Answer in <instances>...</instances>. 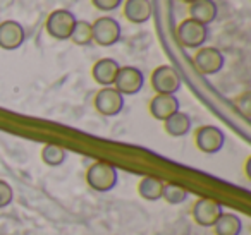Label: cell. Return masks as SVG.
I'll use <instances>...</instances> for the list:
<instances>
[{"instance_id":"8992f818","label":"cell","mask_w":251,"mask_h":235,"mask_svg":"<svg viewBox=\"0 0 251 235\" xmlns=\"http://www.w3.org/2000/svg\"><path fill=\"white\" fill-rule=\"evenodd\" d=\"M151 86L157 94H176L181 88V77L172 66H160L151 74Z\"/></svg>"},{"instance_id":"30bf717a","label":"cell","mask_w":251,"mask_h":235,"mask_svg":"<svg viewBox=\"0 0 251 235\" xmlns=\"http://www.w3.org/2000/svg\"><path fill=\"white\" fill-rule=\"evenodd\" d=\"M222 213L224 210L220 203H217L215 199H210V197H201L193 206V220L196 221V225L203 228L213 227Z\"/></svg>"},{"instance_id":"d6986e66","label":"cell","mask_w":251,"mask_h":235,"mask_svg":"<svg viewBox=\"0 0 251 235\" xmlns=\"http://www.w3.org/2000/svg\"><path fill=\"white\" fill-rule=\"evenodd\" d=\"M76 45L86 47L93 42V31H91V24L88 21H76L71 33V38Z\"/></svg>"},{"instance_id":"e0dca14e","label":"cell","mask_w":251,"mask_h":235,"mask_svg":"<svg viewBox=\"0 0 251 235\" xmlns=\"http://www.w3.org/2000/svg\"><path fill=\"white\" fill-rule=\"evenodd\" d=\"M215 235H241L243 221L234 213H222L213 225Z\"/></svg>"},{"instance_id":"7402d4cb","label":"cell","mask_w":251,"mask_h":235,"mask_svg":"<svg viewBox=\"0 0 251 235\" xmlns=\"http://www.w3.org/2000/svg\"><path fill=\"white\" fill-rule=\"evenodd\" d=\"M12 199H14V190H12L11 184L5 182V180H0V210L9 206Z\"/></svg>"},{"instance_id":"44dd1931","label":"cell","mask_w":251,"mask_h":235,"mask_svg":"<svg viewBox=\"0 0 251 235\" xmlns=\"http://www.w3.org/2000/svg\"><path fill=\"white\" fill-rule=\"evenodd\" d=\"M162 197L167 201L169 204H181L188 199V190L184 187L177 186V184H165L164 190H162Z\"/></svg>"},{"instance_id":"cb8c5ba5","label":"cell","mask_w":251,"mask_h":235,"mask_svg":"<svg viewBox=\"0 0 251 235\" xmlns=\"http://www.w3.org/2000/svg\"><path fill=\"white\" fill-rule=\"evenodd\" d=\"M182 2H184V4H189V5H191L193 2H196V0H182Z\"/></svg>"},{"instance_id":"2e32d148","label":"cell","mask_w":251,"mask_h":235,"mask_svg":"<svg viewBox=\"0 0 251 235\" xmlns=\"http://www.w3.org/2000/svg\"><path fill=\"white\" fill-rule=\"evenodd\" d=\"M164 127L165 132L172 138H182L191 131V117L184 112H176L174 115L164 120Z\"/></svg>"},{"instance_id":"52a82bcc","label":"cell","mask_w":251,"mask_h":235,"mask_svg":"<svg viewBox=\"0 0 251 235\" xmlns=\"http://www.w3.org/2000/svg\"><path fill=\"white\" fill-rule=\"evenodd\" d=\"M95 108L98 114L105 115V117H115L124 108V96L114 86L101 88L95 94Z\"/></svg>"},{"instance_id":"5bb4252c","label":"cell","mask_w":251,"mask_h":235,"mask_svg":"<svg viewBox=\"0 0 251 235\" xmlns=\"http://www.w3.org/2000/svg\"><path fill=\"white\" fill-rule=\"evenodd\" d=\"M121 69L117 60L114 59H100L91 69V74H93V79L97 81L100 86L108 88L114 86V81L117 77V72Z\"/></svg>"},{"instance_id":"9a60e30c","label":"cell","mask_w":251,"mask_h":235,"mask_svg":"<svg viewBox=\"0 0 251 235\" xmlns=\"http://www.w3.org/2000/svg\"><path fill=\"white\" fill-rule=\"evenodd\" d=\"M217 14H219V7L213 0H196L189 5V19L203 26L212 24L217 19Z\"/></svg>"},{"instance_id":"ba28073f","label":"cell","mask_w":251,"mask_h":235,"mask_svg":"<svg viewBox=\"0 0 251 235\" xmlns=\"http://www.w3.org/2000/svg\"><path fill=\"white\" fill-rule=\"evenodd\" d=\"M193 62H195L196 69L201 74L213 76V74L222 70L224 64H226V59H224V53L220 52L219 48H215V47H201V48H198V52H196Z\"/></svg>"},{"instance_id":"9c48e42d","label":"cell","mask_w":251,"mask_h":235,"mask_svg":"<svg viewBox=\"0 0 251 235\" xmlns=\"http://www.w3.org/2000/svg\"><path fill=\"white\" fill-rule=\"evenodd\" d=\"M195 142L200 151L206 153V155H215L226 144V136L215 125H203L196 131Z\"/></svg>"},{"instance_id":"8fae6325","label":"cell","mask_w":251,"mask_h":235,"mask_svg":"<svg viewBox=\"0 0 251 235\" xmlns=\"http://www.w3.org/2000/svg\"><path fill=\"white\" fill-rule=\"evenodd\" d=\"M26 40V33L23 28L21 23L18 21H4L0 23V48L12 52V50H18L19 47H23Z\"/></svg>"},{"instance_id":"4fadbf2b","label":"cell","mask_w":251,"mask_h":235,"mask_svg":"<svg viewBox=\"0 0 251 235\" xmlns=\"http://www.w3.org/2000/svg\"><path fill=\"white\" fill-rule=\"evenodd\" d=\"M151 2L150 0H126L124 2V18L133 24H145L151 18Z\"/></svg>"},{"instance_id":"277c9868","label":"cell","mask_w":251,"mask_h":235,"mask_svg":"<svg viewBox=\"0 0 251 235\" xmlns=\"http://www.w3.org/2000/svg\"><path fill=\"white\" fill-rule=\"evenodd\" d=\"M145 84V76L138 67L126 66L121 67L117 72V77L114 81V88L122 94V96H133V94L140 93L141 88Z\"/></svg>"},{"instance_id":"7c38bea8","label":"cell","mask_w":251,"mask_h":235,"mask_svg":"<svg viewBox=\"0 0 251 235\" xmlns=\"http://www.w3.org/2000/svg\"><path fill=\"white\" fill-rule=\"evenodd\" d=\"M176 112H179V100L176 94H157L150 101V114L157 120H167Z\"/></svg>"},{"instance_id":"7a4b0ae2","label":"cell","mask_w":251,"mask_h":235,"mask_svg":"<svg viewBox=\"0 0 251 235\" xmlns=\"http://www.w3.org/2000/svg\"><path fill=\"white\" fill-rule=\"evenodd\" d=\"M76 16L67 9H57L47 19V33L55 40H69L73 28L76 24Z\"/></svg>"},{"instance_id":"ac0fdd59","label":"cell","mask_w":251,"mask_h":235,"mask_svg":"<svg viewBox=\"0 0 251 235\" xmlns=\"http://www.w3.org/2000/svg\"><path fill=\"white\" fill-rule=\"evenodd\" d=\"M164 186L165 184L157 177H145V179H141L140 186H138V192L147 201H158L162 199Z\"/></svg>"},{"instance_id":"5b68a950","label":"cell","mask_w":251,"mask_h":235,"mask_svg":"<svg viewBox=\"0 0 251 235\" xmlns=\"http://www.w3.org/2000/svg\"><path fill=\"white\" fill-rule=\"evenodd\" d=\"M93 31V42L100 47H112L121 40V24L114 18H100L91 24Z\"/></svg>"},{"instance_id":"6da1fadb","label":"cell","mask_w":251,"mask_h":235,"mask_svg":"<svg viewBox=\"0 0 251 235\" xmlns=\"http://www.w3.org/2000/svg\"><path fill=\"white\" fill-rule=\"evenodd\" d=\"M117 168L108 162H95L86 172V182L97 192H108L117 186Z\"/></svg>"},{"instance_id":"603a6c76","label":"cell","mask_w":251,"mask_h":235,"mask_svg":"<svg viewBox=\"0 0 251 235\" xmlns=\"http://www.w3.org/2000/svg\"><path fill=\"white\" fill-rule=\"evenodd\" d=\"M124 0H91V4L98 9V11H103V12H110L115 11L122 5Z\"/></svg>"},{"instance_id":"ffe728a7","label":"cell","mask_w":251,"mask_h":235,"mask_svg":"<svg viewBox=\"0 0 251 235\" xmlns=\"http://www.w3.org/2000/svg\"><path fill=\"white\" fill-rule=\"evenodd\" d=\"M67 158V153L64 148L57 144H47L45 148L42 149V160L45 165L49 166H59L66 162Z\"/></svg>"},{"instance_id":"3957f363","label":"cell","mask_w":251,"mask_h":235,"mask_svg":"<svg viewBox=\"0 0 251 235\" xmlns=\"http://www.w3.org/2000/svg\"><path fill=\"white\" fill-rule=\"evenodd\" d=\"M177 38L186 48H201L208 38V26H203L188 18L177 26Z\"/></svg>"}]
</instances>
